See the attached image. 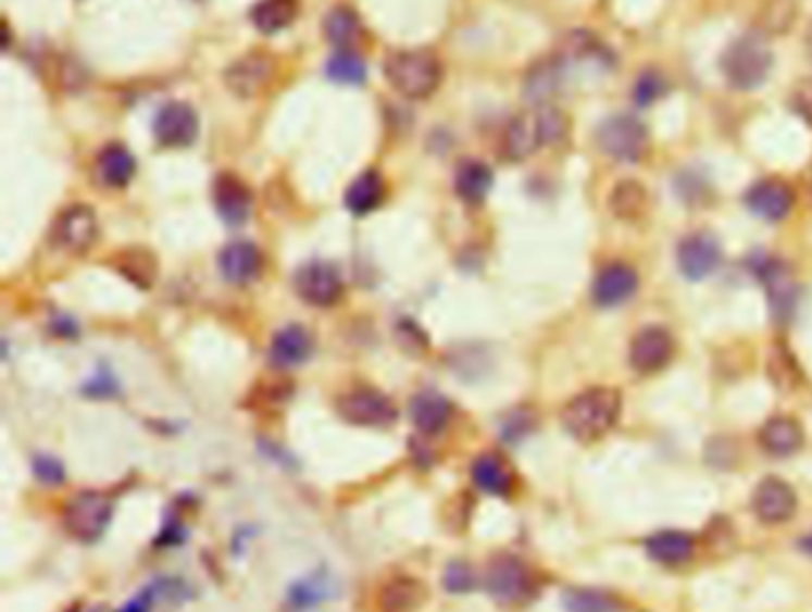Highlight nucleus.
Here are the masks:
<instances>
[{
    "mask_svg": "<svg viewBox=\"0 0 812 612\" xmlns=\"http://www.w3.org/2000/svg\"><path fill=\"white\" fill-rule=\"evenodd\" d=\"M622 410L620 391L610 386H594V389L574 396L562 408V427L582 444H594L615 427Z\"/></svg>",
    "mask_w": 812,
    "mask_h": 612,
    "instance_id": "1",
    "label": "nucleus"
},
{
    "mask_svg": "<svg viewBox=\"0 0 812 612\" xmlns=\"http://www.w3.org/2000/svg\"><path fill=\"white\" fill-rule=\"evenodd\" d=\"M774 55L762 34H744L722 55V74L739 91H751L770 77Z\"/></svg>",
    "mask_w": 812,
    "mask_h": 612,
    "instance_id": "2",
    "label": "nucleus"
},
{
    "mask_svg": "<svg viewBox=\"0 0 812 612\" xmlns=\"http://www.w3.org/2000/svg\"><path fill=\"white\" fill-rule=\"evenodd\" d=\"M384 72L393 89L412 101L429 98L441 84V62L429 51L393 53L386 60Z\"/></svg>",
    "mask_w": 812,
    "mask_h": 612,
    "instance_id": "3",
    "label": "nucleus"
},
{
    "mask_svg": "<svg viewBox=\"0 0 812 612\" xmlns=\"http://www.w3.org/2000/svg\"><path fill=\"white\" fill-rule=\"evenodd\" d=\"M115 503L103 491H79L74 494L62 510V527L79 544H96L103 539L112 522Z\"/></svg>",
    "mask_w": 812,
    "mask_h": 612,
    "instance_id": "4",
    "label": "nucleus"
},
{
    "mask_svg": "<svg viewBox=\"0 0 812 612\" xmlns=\"http://www.w3.org/2000/svg\"><path fill=\"white\" fill-rule=\"evenodd\" d=\"M598 148L612 160L636 162L648 153L651 136H648L646 124L634 115H610L598 124L596 132Z\"/></svg>",
    "mask_w": 812,
    "mask_h": 612,
    "instance_id": "5",
    "label": "nucleus"
},
{
    "mask_svg": "<svg viewBox=\"0 0 812 612\" xmlns=\"http://www.w3.org/2000/svg\"><path fill=\"white\" fill-rule=\"evenodd\" d=\"M336 410H339V417L353 424V427L386 429L398 420L396 403L386 394L374 389H355L343 394L336 403Z\"/></svg>",
    "mask_w": 812,
    "mask_h": 612,
    "instance_id": "6",
    "label": "nucleus"
},
{
    "mask_svg": "<svg viewBox=\"0 0 812 612\" xmlns=\"http://www.w3.org/2000/svg\"><path fill=\"white\" fill-rule=\"evenodd\" d=\"M296 291L308 305L332 308L343 296V277L332 262L312 260L296 272Z\"/></svg>",
    "mask_w": 812,
    "mask_h": 612,
    "instance_id": "7",
    "label": "nucleus"
},
{
    "mask_svg": "<svg viewBox=\"0 0 812 612\" xmlns=\"http://www.w3.org/2000/svg\"><path fill=\"white\" fill-rule=\"evenodd\" d=\"M722 248L710 232H694L684 236L677 246L679 272L689 282H701L720 267Z\"/></svg>",
    "mask_w": 812,
    "mask_h": 612,
    "instance_id": "8",
    "label": "nucleus"
},
{
    "mask_svg": "<svg viewBox=\"0 0 812 612\" xmlns=\"http://www.w3.org/2000/svg\"><path fill=\"white\" fill-rule=\"evenodd\" d=\"M744 201L755 217L765 222H782L791 215V210L796 205V193L791 189V184H786L779 177H767L755 182L751 189L746 191Z\"/></svg>",
    "mask_w": 812,
    "mask_h": 612,
    "instance_id": "9",
    "label": "nucleus"
},
{
    "mask_svg": "<svg viewBox=\"0 0 812 612\" xmlns=\"http://www.w3.org/2000/svg\"><path fill=\"white\" fill-rule=\"evenodd\" d=\"M751 270L758 274V279L767 286L770 303L777 320H789L796 310L798 301V289L789 274V267L782 260L770 258V255H758L753 260Z\"/></svg>",
    "mask_w": 812,
    "mask_h": 612,
    "instance_id": "10",
    "label": "nucleus"
},
{
    "mask_svg": "<svg viewBox=\"0 0 812 612\" xmlns=\"http://www.w3.org/2000/svg\"><path fill=\"white\" fill-rule=\"evenodd\" d=\"M541 146H548L541 108L522 112V115L510 120L503 134V155L510 162H522L532 158Z\"/></svg>",
    "mask_w": 812,
    "mask_h": 612,
    "instance_id": "11",
    "label": "nucleus"
},
{
    "mask_svg": "<svg viewBox=\"0 0 812 612\" xmlns=\"http://www.w3.org/2000/svg\"><path fill=\"white\" fill-rule=\"evenodd\" d=\"M155 141L165 148H186L198 136V115L189 103L172 101L158 110L153 120Z\"/></svg>",
    "mask_w": 812,
    "mask_h": 612,
    "instance_id": "12",
    "label": "nucleus"
},
{
    "mask_svg": "<svg viewBox=\"0 0 812 612\" xmlns=\"http://www.w3.org/2000/svg\"><path fill=\"white\" fill-rule=\"evenodd\" d=\"M486 591L498 603H517L532 591V574L517 558H498L489 565V572H486Z\"/></svg>",
    "mask_w": 812,
    "mask_h": 612,
    "instance_id": "13",
    "label": "nucleus"
},
{
    "mask_svg": "<svg viewBox=\"0 0 812 612\" xmlns=\"http://www.w3.org/2000/svg\"><path fill=\"white\" fill-rule=\"evenodd\" d=\"M315 353V339L301 324H286L270 341V365L277 370L301 367Z\"/></svg>",
    "mask_w": 812,
    "mask_h": 612,
    "instance_id": "14",
    "label": "nucleus"
},
{
    "mask_svg": "<svg viewBox=\"0 0 812 612\" xmlns=\"http://www.w3.org/2000/svg\"><path fill=\"white\" fill-rule=\"evenodd\" d=\"M674 355L672 334L665 327H646L634 336L629 362L636 372L653 374L667 365Z\"/></svg>",
    "mask_w": 812,
    "mask_h": 612,
    "instance_id": "15",
    "label": "nucleus"
},
{
    "mask_svg": "<svg viewBox=\"0 0 812 612\" xmlns=\"http://www.w3.org/2000/svg\"><path fill=\"white\" fill-rule=\"evenodd\" d=\"M639 289V274L624 262H610L594 279V301L601 308H617L627 303Z\"/></svg>",
    "mask_w": 812,
    "mask_h": 612,
    "instance_id": "16",
    "label": "nucleus"
},
{
    "mask_svg": "<svg viewBox=\"0 0 812 612\" xmlns=\"http://www.w3.org/2000/svg\"><path fill=\"white\" fill-rule=\"evenodd\" d=\"M753 510L762 522L779 524L796 512V494L784 479L767 477L758 484L753 494Z\"/></svg>",
    "mask_w": 812,
    "mask_h": 612,
    "instance_id": "17",
    "label": "nucleus"
},
{
    "mask_svg": "<svg viewBox=\"0 0 812 612\" xmlns=\"http://www.w3.org/2000/svg\"><path fill=\"white\" fill-rule=\"evenodd\" d=\"M212 201H215V208L224 222L232 224V227H239V224H243L248 215H251L253 196L239 177H234V174H220L215 179V186H212Z\"/></svg>",
    "mask_w": 812,
    "mask_h": 612,
    "instance_id": "18",
    "label": "nucleus"
},
{
    "mask_svg": "<svg viewBox=\"0 0 812 612\" xmlns=\"http://www.w3.org/2000/svg\"><path fill=\"white\" fill-rule=\"evenodd\" d=\"M58 241L72 253H84L96 241L98 220L89 205H72L58 220Z\"/></svg>",
    "mask_w": 812,
    "mask_h": 612,
    "instance_id": "19",
    "label": "nucleus"
},
{
    "mask_svg": "<svg viewBox=\"0 0 812 612\" xmlns=\"http://www.w3.org/2000/svg\"><path fill=\"white\" fill-rule=\"evenodd\" d=\"M567 62L560 55L539 60L524 77V96L534 105H551L553 98L560 93L565 84Z\"/></svg>",
    "mask_w": 812,
    "mask_h": 612,
    "instance_id": "20",
    "label": "nucleus"
},
{
    "mask_svg": "<svg viewBox=\"0 0 812 612\" xmlns=\"http://www.w3.org/2000/svg\"><path fill=\"white\" fill-rule=\"evenodd\" d=\"M217 265L224 282H229L234 286H246L258 279V274L262 270V253L251 241H234L222 248Z\"/></svg>",
    "mask_w": 812,
    "mask_h": 612,
    "instance_id": "21",
    "label": "nucleus"
},
{
    "mask_svg": "<svg viewBox=\"0 0 812 612\" xmlns=\"http://www.w3.org/2000/svg\"><path fill=\"white\" fill-rule=\"evenodd\" d=\"M334 594V582L327 570H315L305 574V577L296 579L284 596V610L286 612H310L320 608L324 601H329Z\"/></svg>",
    "mask_w": 812,
    "mask_h": 612,
    "instance_id": "22",
    "label": "nucleus"
},
{
    "mask_svg": "<svg viewBox=\"0 0 812 612\" xmlns=\"http://www.w3.org/2000/svg\"><path fill=\"white\" fill-rule=\"evenodd\" d=\"M453 417V405L446 396L436 391H420L410 403V420L424 436L441 434Z\"/></svg>",
    "mask_w": 812,
    "mask_h": 612,
    "instance_id": "23",
    "label": "nucleus"
},
{
    "mask_svg": "<svg viewBox=\"0 0 812 612\" xmlns=\"http://www.w3.org/2000/svg\"><path fill=\"white\" fill-rule=\"evenodd\" d=\"M274 62L267 55H246L236 60L234 65L227 70V84L236 96H255L260 93L272 79Z\"/></svg>",
    "mask_w": 812,
    "mask_h": 612,
    "instance_id": "24",
    "label": "nucleus"
},
{
    "mask_svg": "<svg viewBox=\"0 0 812 612\" xmlns=\"http://www.w3.org/2000/svg\"><path fill=\"white\" fill-rule=\"evenodd\" d=\"M453 186L460 201H465L467 205H482L486 196L491 193L494 172L482 160H462L455 170Z\"/></svg>",
    "mask_w": 812,
    "mask_h": 612,
    "instance_id": "25",
    "label": "nucleus"
},
{
    "mask_svg": "<svg viewBox=\"0 0 812 612\" xmlns=\"http://www.w3.org/2000/svg\"><path fill=\"white\" fill-rule=\"evenodd\" d=\"M472 484L489 496H508L512 491V472L496 453H482L472 462Z\"/></svg>",
    "mask_w": 812,
    "mask_h": 612,
    "instance_id": "26",
    "label": "nucleus"
},
{
    "mask_svg": "<svg viewBox=\"0 0 812 612\" xmlns=\"http://www.w3.org/2000/svg\"><path fill=\"white\" fill-rule=\"evenodd\" d=\"M760 446L767 453L786 458L803 446V429L794 417H772L760 429Z\"/></svg>",
    "mask_w": 812,
    "mask_h": 612,
    "instance_id": "27",
    "label": "nucleus"
},
{
    "mask_svg": "<svg viewBox=\"0 0 812 612\" xmlns=\"http://www.w3.org/2000/svg\"><path fill=\"white\" fill-rule=\"evenodd\" d=\"M98 179L110 189H124L136 174V160L122 143L105 146L96 162Z\"/></svg>",
    "mask_w": 812,
    "mask_h": 612,
    "instance_id": "28",
    "label": "nucleus"
},
{
    "mask_svg": "<svg viewBox=\"0 0 812 612\" xmlns=\"http://www.w3.org/2000/svg\"><path fill=\"white\" fill-rule=\"evenodd\" d=\"M694 536L686 532H660L646 541V551L660 565H682L694 555Z\"/></svg>",
    "mask_w": 812,
    "mask_h": 612,
    "instance_id": "29",
    "label": "nucleus"
},
{
    "mask_svg": "<svg viewBox=\"0 0 812 612\" xmlns=\"http://www.w3.org/2000/svg\"><path fill=\"white\" fill-rule=\"evenodd\" d=\"M384 201V179L379 172L367 170L348 186L343 203L353 212V215H367V212L377 210Z\"/></svg>",
    "mask_w": 812,
    "mask_h": 612,
    "instance_id": "30",
    "label": "nucleus"
},
{
    "mask_svg": "<svg viewBox=\"0 0 812 612\" xmlns=\"http://www.w3.org/2000/svg\"><path fill=\"white\" fill-rule=\"evenodd\" d=\"M608 205L612 215L620 220H639L646 215L648 210V191L641 182L624 179L615 184V189L610 191Z\"/></svg>",
    "mask_w": 812,
    "mask_h": 612,
    "instance_id": "31",
    "label": "nucleus"
},
{
    "mask_svg": "<svg viewBox=\"0 0 812 612\" xmlns=\"http://www.w3.org/2000/svg\"><path fill=\"white\" fill-rule=\"evenodd\" d=\"M298 17V0H260L251 10V22L262 34H277Z\"/></svg>",
    "mask_w": 812,
    "mask_h": 612,
    "instance_id": "32",
    "label": "nucleus"
},
{
    "mask_svg": "<svg viewBox=\"0 0 812 612\" xmlns=\"http://www.w3.org/2000/svg\"><path fill=\"white\" fill-rule=\"evenodd\" d=\"M360 20L351 8H334L324 20V34L339 51H351V46L360 39Z\"/></svg>",
    "mask_w": 812,
    "mask_h": 612,
    "instance_id": "33",
    "label": "nucleus"
},
{
    "mask_svg": "<svg viewBox=\"0 0 812 612\" xmlns=\"http://www.w3.org/2000/svg\"><path fill=\"white\" fill-rule=\"evenodd\" d=\"M422 603V586L408 577H398L382 591L384 612H412Z\"/></svg>",
    "mask_w": 812,
    "mask_h": 612,
    "instance_id": "34",
    "label": "nucleus"
},
{
    "mask_svg": "<svg viewBox=\"0 0 812 612\" xmlns=\"http://www.w3.org/2000/svg\"><path fill=\"white\" fill-rule=\"evenodd\" d=\"M327 77L336 84H362L367 65L355 51H336L327 62Z\"/></svg>",
    "mask_w": 812,
    "mask_h": 612,
    "instance_id": "35",
    "label": "nucleus"
},
{
    "mask_svg": "<svg viewBox=\"0 0 812 612\" xmlns=\"http://www.w3.org/2000/svg\"><path fill=\"white\" fill-rule=\"evenodd\" d=\"M117 270L127 277L132 284H139V286H151V282L155 279V260L153 255H148L146 251H139V248H134V251H127L122 253L117 258Z\"/></svg>",
    "mask_w": 812,
    "mask_h": 612,
    "instance_id": "36",
    "label": "nucleus"
},
{
    "mask_svg": "<svg viewBox=\"0 0 812 612\" xmlns=\"http://www.w3.org/2000/svg\"><path fill=\"white\" fill-rule=\"evenodd\" d=\"M667 89H670V84H667L665 77H662V72L644 70L634 82L632 101H634V105H639V108H651L653 103L660 101L662 96L667 93Z\"/></svg>",
    "mask_w": 812,
    "mask_h": 612,
    "instance_id": "37",
    "label": "nucleus"
},
{
    "mask_svg": "<svg viewBox=\"0 0 812 612\" xmlns=\"http://www.w3.org/2000/svg\"><path fill=\"white\" fill-rule=\"evenodd\" d=\"M567 612H615L617 603L603 591L596 589H570L562 598Z\"/></svg>",
    "mask_w": 812,
    "mask_h": 612,
    "instance_id": "38",
    "label": "nucleus"
},
{
    "mask_svg": "<svg viewBox=\"0 0 812 612\" xmlns=\"http://www.w3.org/2000/svg\"><path fill=\"white\" fill-rule=\"evenodd\" d=\"M170 579H158L153 584H148L139 594L132 596L117 612H153L160 598H165L170 594Z\"/></svg>",
    "mask_w": 812,
    "mask_h": 612,
    "instance_id": "39",
    "label": "nucleus"
},
{
    "mask_svg": "<svg viewBox=\"0 0 812 612\" xmlns=\"http://www.w3.org/2000/svg\"><path fill=\"white\" fill-rule=\"evenodd\" d=\"M474 586H477V577H474V570L462 560L448 562V567L444 570V589L448 594H470Z\"/></svg>",
    "mask_w": 812,
    "mask_h": 612,
    "instance_id": "40",
    "label": "nucleus"
},
{
    "mask_svg": "<svg viewBox=\"0 0 812 612\" xmlns=\"http://www.w3.org/2000/svg\"><path fill=\"white\" fill-rule=\"evenodd\" d=\"M32 470H34V477L46 486H58V484L65 482V477H67L65 465H62L58 458L46 455V453L34 458Z\"/></svg>",
    "mask_w": 812,
    "mask_h": 612,
    "instance_id": "41",
    "label": "nucleus"
},
{
    "mask_svg": "<svg viewBox=\"0 0 812 612\" xmlns=\"http://www.w3.org/2000/svg\"><path fill=\"white\" fill-rule=\"evenodd\" d=\"M82 394L96 398V401H105V398H115L120 394L117 379L112 377L110 370H96L93 377L82 386Z\"/></svg>",
    "mask_w": 812,
    "mask_h": 612,
    "instance_id": "42",
    "label": "nucleus"
},
{
    "mask_svg": "<svg viewBox=\"0 0 812 612\" xmlns=\"http://www.w3.org/2000/svg\"><path fill=\"white\" fill-rule=\"evenodd\" d=\"M791 110L812 127V79L796 86L791 96Z\"/></svg>",
    "mask_w": 812,
    "mask_h": 612,
    "instance_id": "43",
    "label": "nucleus"
},
{
    "mask_svg": "<svg viewBox=\"0 0 812 612\" xmlns=\"http://www.w3.org/2000/svg\"><path fill=\"white\" fill-rule=\"evenodd\" d=\"M534 429V420L529 412H512V415L503 424V439L508 441H520L522 436H527Z\"/></svg>",
    "mask_w": 812,
    "mask_h": 612,
    "instance_id": "44",
    "label": "nucleus"
},
{
    "mask_svg": "<svg viewBox=\"0 0 812 612\" xmlns=\"http://www.w3.org/2000/svg\"><path fill=\"white\" fill-rule=\"evenodd\" d=\"M53 332H55L58 336H65V339H74V336H79L77 322L70 320V317H62V315L53 320Z\"/></svg>",
    "mask_w": 812,
    "mask_h": 612,
    "instance_id": "45",
    "label": "nucleus"
},
{
    "mask_svg": "<svg viewBox=\"0 0 812 612\" xmlns=\"http://www.w3.org/2000/svg\"><path fill=\"white\" fill-rule=\"evenodd\" d=\"M805 48H808V55L812 58V24H810L808 34H805Z\"/></svg>",
    "mask_w": 812,
    "mask_h": 612,
    "instance_id": "46",
    "label": "nucleus"
},
{
    "mask_svg": "<svg viewBox=\"0 0 812 612\" xmlns=\"http://www.w3.org/2000/svg\"><path fill=\"white\" fill-rule=\"evenodd\" d=\"M803 548H805V551H808V553H812V534H810V536H808V539L803 541Z\"/></svg>",
    "mask_w": 812,
    "mask_h": 612,
    "instance_id": "47",
    "label": "nucleus"
},
{
    "mask_svg": "<svg viewBox=\"0 0 812 612\" xmlns=\"http://www.w3.org/2000/svg\"><path fill=\"white\" fill-rule=\"evenodd\" d=\"M72 612H79V610H72Z\"/></svg>",
    "mask_w": 812,
    "mask_h": 612,
    "instance_id": "48",
    "label": "nucleus"
},
{
    "mask_svg": "<svg viewBox=\"0 0 812 612\" xmlns=\"http://www.w3.org/2000/svg\"><path fill=\"white\" fill-rule=\"evenodd\" d=\"M96 612H103V610H96Z\"/></svg>",
    "mask_w": 812,
    "mask_h": 612,
    "instance_id": "49",
    "label": "nucleus"
}]
</instances>
